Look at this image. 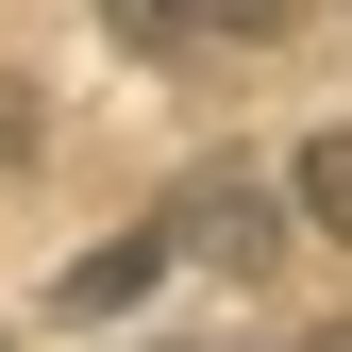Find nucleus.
I'll use <instances>...</instances> for the list:
<instances>
[{"label":"nucleus","instance_id":"7ed1b4c3","mask_svg":"<svg viewBox=\"0 0 352 352\" xmlns=\"http://www.w3.org/2000/svg\"><path fill=\"white\" fill-rule=\"evenodd\" d=\"M302 218L352 235V135H302Z\"/></svg>","mask_w":352,"mask_h":352},{"label":"nucleus","instance_id":"f257e3e1","mask_svg":"<svg viewBox=\"0 0 352 352\" xmlns=\"http://www.w3.org/2000/svg\"><path fill=\"white\" fill-rule=\"evenodd\" d=\"M118 34L135 51H269L285 0H118Z\"/></svg>","mask_w":352,"mask_h":352},{"label":"nucleus","instance_id":"20e7f679","mask_svg":"<svg viewBox=\"0 0 352 352\" xmlns=\"http://www.w3.org/2000/svg\"><path fill=\"white\" fill-rule=\"evenodd\" d=\"M302 352H352V319H319V336H302Z\"/></svg>","mask_w":352,"mask_h":352},{"label":"nucleus","instance_id":"f03ea898","mask_svg":"<svg viewBox=\"0 0 352 352\" xmlns=\"http://www.w3.org/2000/svg\"><path fill=\"white\" fill-rule=\"evenodd\" d=\"M151 269H168V218H151V235H101V252L67 269V319H118V302H135Z\"/></svg>","mask_w":352,"mask_h":352}]
</instances>
